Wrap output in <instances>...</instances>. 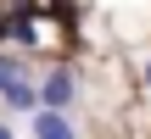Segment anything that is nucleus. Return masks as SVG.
Here are the masks:
<instances>
[{
    "label": "nucleus",
    "mask_w": 151,
    "mask_h": 139,
    "mask_svg": "<svg viewBox=\"0 0 151 139\" xmlns=\"http://www.w3.org/2000/svg\"><path fill=\"white\" fill-rule=\"evenodd\" d=\"M34 139H78V128L67 123L62 106H39L34 111Z\"/></svg>",
    "instance_id": "obj_1"
},
{
    "label": "nucleus",
    "mask_w": 151,
    "mask_h": 139,
    "mask_svg": "<svg viewBox=\"0 0 151 139\" xmlns=\"http://www.w3.org/2000/svg\"><path fill=\"white\" fill-rule=\"evenodd\" d=\"M73 100H78V78H73L67 67H56V72L45 78V106H62V111H67Z\"/></svg>",
    "instance_id": "obj_2"
},
{
    "label": "nucleus",
    "mask_w": 151,
    "mask_h": 139,
    "mask_svg": "<svg viewBox=\"0 0 151 139\" xmlns=\"http://www.w3.org/2000/svg\"><path fill=\"white\" fill-rule=\"evenodd\" d=\"M6 106H11V111H28V117H34V111L45 106V89H39V84H28V78H17V84L6 89Z\"/></svg>",
    "instance_id": "obj_3"
},
{
    "label": "nucleus",
    "mask_w": 151,
    "mask_h": 139,
    "mask_svg": "<svg viewBox=\"0 0 151 139\" xmlns=\"http://www.w3.org/2000/svg\"><path fill=\"white\" fill-rule=\"evenodd\" d=\"M17 78H22V61H17V56H0V95H6Z\"/></svg>",
    "instance_id": "obj_4"
},
{
    "label": "nucleus",
    "mask_w": 151,
    "mask_h": 139,
    "mask_svg": "<svg viewBox=\"0 0 151 139\" xmlns=\"http://www.w3.org/2000/svg\"><path fill=\"white\" fill-rule=\"evenodd\" d=\"M0 139H11V128H6V123H0Z\"/></svg>",
    "instance_id": "obj_5"
},
{
    "label": "nucleus",
    "mask_w": 151,
    "mask_h": 139,
    "mask_svg": "<svg viewBox=\"0 0 151 139\" xmlns=\"http://www.w3.org/2000/svg\"><path fill=\"white\" fill-rule=\"evenodd\" d=\"M146 84H151V67H146Z\"/></svg>",
    "instance_id": "obj_6"
}]
</instances>
